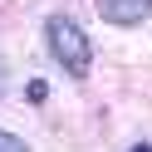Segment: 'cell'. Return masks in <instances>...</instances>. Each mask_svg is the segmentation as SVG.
Returning <instances> with one entry per match:
<instances>
[{
    "label": "cell",
    "mask_w": 152,
    "mask_h": 152,
    "mask_svg": "<svg viewBox=\"0 0 152 152\" xmlns=\"http://www.w3.org/2000/svg\"><path fill=\"white\" fill-rule=\"evenodd\" d=\"M44 44H49V59L59 64L69 79H88L93 39L83 34V25L74 20V15H49V20H44Z\"/></svg>",
    "instance_id": "6da1fadb"
},
{
    "label": "cell",
    "mask_w": 152,
    "mask_h": 152,
    "mask_svg": "<svg viewBox=\"0 0 152 152\" xmlns=\"http://www.w3.org/2000/svg\"><path fill=\"white\" fill-rule=\"evenodd\" d=\"M0 152H30V147H25V137H15V132L0 128Z\"/></svg>",
    "instance_id": "3957f363"
},
{
    "label": "cell",
    "mask_w": 152,
    "mask_h": 152,
    "mask_svg": "<svg viewBox=\"0 0 152 152\" xmlns=\"http://www.w3.org/2000/svg\"><path fill=\"white\" fill-rule=\"evenodd\" d=\"M0 98H5V64H0Z\"/></svg>",
    "instance_id": "277c9868"
},
{
    "label": "cell",
    "mask_w": 152,
    "mask_h": 152,
    "mask_svg": "<svg viewBox=\"0 0 152 152\" xmlns=\"http://www.w3.org/2000/svg\"><path fill=\"white\" fill-rule=\"evenodd\" d=\"M103 15V25H118V30H132V25L152 20V0H93Z\"/></svg>",
    "instance_id": "7a4b0ae2"
},
{
    "label": "cell",
    "mask_w": 152,
    "mask_h": 152,
    "mask_svg": "<svg viewBox=\"0 0 152 152\" xmlns=\"http://www.w3.org/2000/svg\"><path fill=\"white\" fill-rule=\"evenodd\" d=\"M128 152H152V147H142V142H137V147H128Z\"/></svg>",
    "instance_id": "5b68a950"
}]
</instances>
